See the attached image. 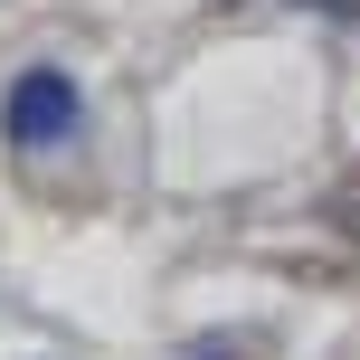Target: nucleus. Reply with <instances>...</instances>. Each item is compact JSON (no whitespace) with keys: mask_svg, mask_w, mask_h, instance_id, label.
Masks as SVG:
<instances>
[{"mask_svg":"<svg viewBox=\"0 0 360 360\" xmlns=\"http://www.w3.org/2000/svg\"><path fill=\"white\" fill-rule=\"evenodd\" d=\"M0 114H10V143L48 152V143H67V133H76V86H67L57 67H29V76L10 86V105H0Z\"/></svg>","mask_w":360,"mask_h":360,"instance_id":"nucleus-1","label":"nucleus"}]
</instances>
